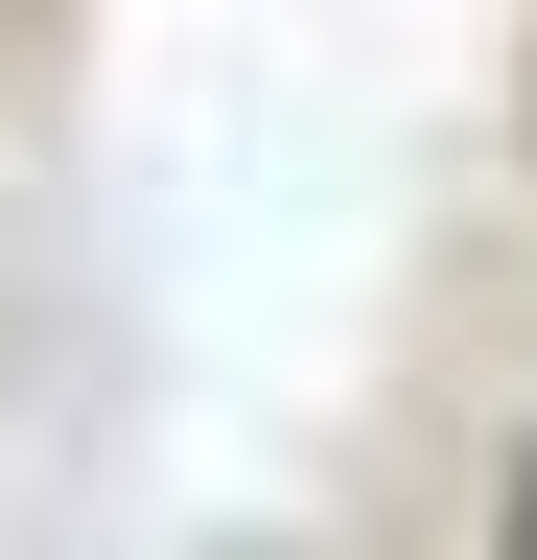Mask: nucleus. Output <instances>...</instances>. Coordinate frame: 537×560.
I'll return each instance as SVG.
<instances>
[{
  "label": "nucleus",
  "mask_w": 537,
  "mask_h": 560,
  "mask_svg": "<svg viewBox=\"0 0 537 560\" xmlns=\"http://www.w3.org/2000/svg\"><path fill=\"white\" fill-rule=\"evenodd\" d=\"M491 560H537V467H514V490H491Z\"/></svg>",
  "instance_id": "1"
}]
</instances>
